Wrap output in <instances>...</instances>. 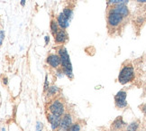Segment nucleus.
Listing matches in <instances>:
<instances>
[{
    "instance_id": "nucleus-1",
    "label": "nucleus",
    "mask_w": 146,
    "mask_h": 131,
    "mask_svg": "<svg viewBox=\"0 0 146 131\" xmlns=\"http://www.w3.org/2000/svg\"><path fill=\"white\" fill-rule=\"evenodd\" d=\"M58 54L60 57L61 68H62L65 75L70 80H72L74 78V75H73V70H72V65H71L70 59V55L68 52H67L66 48L60 46L58 49Z\"/></svg>"
},
{
    "instance_id": "nucleus-2",
    "label": "nucleus",
    "mask_w": 146,
    "mask_h": 131,
    "mask_svg": "<svg viewBox=\"0 0 146 131\" xmlns=\"http://www.w3.org/2000/svg\"><path fill=\"white\" fill-rule=\"evenodd\" d=\"M135 78V72L132 64L123 65L118 75V82L122 85L132 82Z\"/></svg>"
},
{
    "instance_id": "nucleus-3",
    "label": "nucleus",
    "mask_w": 146,
    "mask_h": 131,
    "mask_svg": "<svg viewBox=\"0 0 146 131\" xmlns=\"http://www.w3.org/2000/svg\"><path fill=\"white\" fill-rule=\"evenodd\" d=\"M46 110L49 113H52V114H54V115L62 117L66 113L65 112L66 108H65L64 102L60 99L54 98L48 102L47 107H46Z\"/></svg>"
},
{
    "instance_id": "nucleus-4",
    "label": "nucleus",
    "mask_w": 146,
    "mask_h": 131,
    "mask_svg": "<svg viewBox=\"0 0 146 131\" xmlns=\"http://www.w3.org/2000/svg\"><path fill=\"white\" fill-rule=\"evenodd\" d=\"M72 13H73V11L71 8L66 7L63 9L62 12L58 15L57 22L60 29H66V28L69 27L70 20L72 16Z\"/></svg>"
},
{
    "instance_id": "nucleus-5",
    "label": "nucleus",
    "mask_w": 146,
    "mask_h": 131,
    "mask_svg": "<svg viewBox=\"0 0 146 131\" xmlns=\"http://www.w3.org/2000/svg\"><path fill=\"white\" fill-rule=\"evenodd\" d=\"M125 17L123 15H121L120 14L115 12V11L109 9L108 14V25L109 27L111 28H115L117 26H119Z\"/></svg>"
},
{
    "instance_id": "nucleus-6",
    "label": "nucleus",
    "mask_w": 146,
    "mask_h": 131,
    "mask_svg": "<svg viewBox=\"0 0 146 131\" xmlns=\"http://www.w3.org/2000/svg\"><path fill=\"white\" fill-rule=\"evenodd\" d=\"M127 92L125 90H119L115 96V105L117 109L123 110L127 107Z\"/></svg>"
},
{
    "instance_id": "nucleus-7",
    "label": "nucleus",
    "mask_w": 146,
    "mask_h": 131,
    "mask_svg": "<svg viewBox=\"0 0 146 131\" xmlns=\"http://www.w3.org/2000/svg\"><path fill=\"white\" fill-rule=\"evenodd\" d=\"M73 123L74 122H73L72 115L70 112H67L62 116V118H61L60 127L57 131H67Z\"/></svg>"
},
{
    "instance_id": "nucleus-8",
    "label": "nucleus",
    "mask_w": 146,
    "mask_h": 131,
    "mask_svg": "<svg viewBox=\"0 0 146 131\" xmlns=\"http://www.w3.org/2000/svg\"><path fill=\"white\" fill-rule=\"evenodd\" d=\"M46 118H47V121L49 122L50 128H52V131H57L59 127H60V120H61V116H57V115H54V114L52 113H46Z\"/></svg>"
},
{
    "instance_id": "nucleus-9",
    "label": "nucleus",
    "mask_w": 146,
    "mask_h": 131,
    "mask_svg": "<svg viewBox=\"0 0 146 131\" xmlns=\"http://www.w3.org/2000/svg\"><path fill=\"white\" fill-rule=\"evenodd\" d=\"M46 62L47 64L52 68V69H59L61 67V61H60V57L59 54L55 53H50L47 58H46Z\"/></svg>"
},
{
    "instance_id": "nucleus-10",
    "label": "nucleus",
    "mask_w": 146,
    "mask_h": 131,
    "mask_svg": "<svg viewBox=\"0 0 146 131\" xmlns=\"http://www.w3.org/2000/svg\"><path fill=\"white\" fill-rule=\"evenodd\" d=\"M127 127V123L123 120V117H117L111 124V129L113 131H120Z\"/></svg>"
},
{
    "instance_id": "nucleus-11",
    "label": "nucleus",
    "mask_w": 146,
    "mask_h": 131,
    "mask_svg": "<svg viewBox=\"0 0 146 131\" xmlns=\"http://www.w3.org/2000/svg\"><path fill=\"white\" fill-rule=\"evenodd\" d=\"M110 9L115 11V12H116V13L120 14L125 18L127 17V16L129 15V14H130V12H129V9H128L126 5H112V7Z\"/></svg>"
},
{
    "instance_id": "nucleus-12",
    "label": "nucleus",
    "mask_w": 146,
    "mask_h": 131,
    "mask_svg": "<svg viewBox=\"0 0 146 131\" xmlns=\"http://www.w3.org/2000/svg\"><path fill=\"white\" fill-rule=\"evenodd\" d=\"M68 33H67L65 29H60L58 33L54 35V41L56 43H64L68 40Z\"/></svg>"
},
{
    "instance_id": "nucleus-13",
    "label": "nucleus",
    "mask_w": 146,
    "mask_h": 131,
    "mask_svg": "<svg viewBox=\"0 0 146 131\" xmlns=\"http://www.w3.org/2000/svg\"><path fill=\"white\" fill-rule=\"evenodd\" d=\"M59 92H60V89L56 86V85H52V86H50V88L46 92V97L50 100H52L57 96Z\"/></svg>"
},
{
    "instance_id": "nucleus-14",
    "label": "nucleus",
    "mask_w": 146,
    "mask_h": 131,
    "mask_svg": "<svg viewBox=\"0 0 146 131\" xmlns=\"http://www.w3.org/2000/svg\"><path fill=\"white\" fill-rule=\"evenodd\" d=\"M139 128H140V121L134 120L127 125V127L125 128V131H138Z\"/></svg>"
},
{
    "instance_id": "nucleus-15",
    "label": "nucleus",
    "mask_w": 146,
    "mask_h": 131,
    "mask_svg": "<svg viewBox=\"0 0 146 131\" xmlns=\"http://www.w3.org/2000/svg\"><path fill=\"white\" fill-rule=\"evenodd\" d=\"M50 31H52V35L54 36L56 33H58V31L60 30V26L58 25V22L57 20H54L52 19V21H50Z\"/></svg>"
},
{
    "instance_id": "nucleus-16",
    "label": "nucleus",
    "mask_w": 146,
    "mask_h": 131,
    "mask_svg": "<svg viewBox=\"0 0 146 131\" xmlns=\"http://www.w3.org/2000/svg\"><path fill=\"white\" fill-rule=\"evenodd\" d=\"M82 126L80 122H74L67 131H81Z\"/></svg>"
},
{
    "instance_id": "nucleus-17",
    "label": "nucleus",
    "mask_w": 146,
    "mask_h": 131,
    "mask_svg": "<svg viewBox=\"0 0 146 131\" xmlns=\"http://www.w3.org/2000/svg\"><path fill=\"white\" fill-rule=\"evenodd\" d=\"M129 0H108V5H126Z\"/></svg>"
},
{
    "instance_id": "nucleus-18",
    "label": "nucleus",
    "mask_w": 146,
    "mask_h": 131,
    "mask_svg": "<svg viewBox=\"0 0 146 131\" xmlns=\"http://www.w3.org/2000/svg\"><path fill=\"white\" fill-rule=\"evenodd\" d=\"M50 88L49 86V81H48V75L45 76V80H44V85H43V92H46L48 89Z\"/></svg>"
},
{
    "instance_id": "nucleus-19",
    "label": "nucleus",
    "mask_w": 146,
    "mask_h": 131,
    "mask_svg": "<svg viewBox=\"0 0 146 131\" xmlns=\"http://www.w3.org/2000/svg\"><path fill=\"white\" fill-rule=\"evenodd\" d=\"M42 128H43V124L41 121H37L36 127H35L36 131H42Z\"/></svg>"
},
{
    "instance_id": "nucleus-20",
    "label": "nucleus",
    "mask_w": 146,
    "mask_h": 131,
    "mask_svg": "<svg viewBox=\"0 0 146 131\" xmlns=\"http://www.w3.org/2000/svg\"><path fill=\"white\" fill-rule=\"evenodd\" d=\"M4 39H5V33L3 30H1L0 31V44H3Z\"/></svg>"
},
{
    "instance_id": "nucleus-21",
    "label": "nucleus",
    "mask_w": 146,
    "mask_h": 131,
    "mask_svg": "<svg viewBox=\"0 0 146 131\" xmlns=\"http://www.w3.org/2000/svg\"><path fill=\"white\" fill-rule=\"evenodd\" d=\"M140 109H141V111L143 113V115L146 116V104H143L140 106Z\"/></svg>"
},
{
    "instance_id": "nucleus-22",
    "label": "nucleus",
    "mask_w": 146,
    "mask_h": 131,
    "mask_svg": "<svg viewBox=\"0 0 146 131\" xmlns=\"http://www.w3.org/2000/svg\"><path fill=\"white\" fill-rule=\"evenodd\" d=\"M44 40H45V44H47V43H49V41H50V37H49V35H46L45 37H44Z\"/></svg>"
},
{
    "instance_id": "nucleus-23",
    "label": "nucleus",
    "mask_w": 146,
    "mask_h": 131,
    "mask_svg": "<svg viewBox=\"0 0 146 131\" xmlns=\"http://www.w3.org/2000/svg\"><path fill=\"white\" fill-rule=\"evenodd\" d=\"M136 1L141 4H146V0H136Z\"/></svg>"
},
{
    "instance_id": "nucleus-24",
    "label": "nucleus",
    "mask_w": 146,
    "mask_h": 131,
    "mask_svg": "<svg viewBox=\"0 0 146 131\" xmlns=\"http://www.w3.org/2000/svg\"><path fill=\"white\" fill-rule=\"evenodd\" d=\"M25 2H26V0H22V1H21V5H22V7H25Z\"/></svg>"
},
{
    "instance_id": "nucleus-25",
    "label": "nucleus",
    "mask_w": 146,
    "mask_h": 131,
    "mask_svg": "<svg viewBox=\"0 0 146 131\" xmlns=\"http://www.w3.org/2000/svg\"><path fill=\"white\" fill-rule=\"evenodd\" d=\"M3 82H4V84L7 85V78H4L3 79Z\"/></svg>"
},
{
    "instance_id": "nucleus-26",
    "label": "nucleus",
    "mask_w": 146,
    "mask_h": 131,
    "mask_svg": "<svg viewBox=\"0 0 146 131\" xmlns=\"http://www.w3.org/2000/svg\"><path fill=\"white\" fill-rule=\"evenodd\" d=\"M1 131H5V128H2V129H1Z\"/></svg>"
},
{
    "instance_id": "nucleus-27",
    "label": "nucleus",
    "mask_w": 146,
    "mask_h": 131,
    "mask_svg": "<svg viewBox=\"0 0 146 131\" xmlns=\"http://www.w3.org/2000/svg\"><path fill=\"white\" fill-rule=\"evenodd\" d=\"M145 127H146V122H145Z\"/></svg>"
},
{
    "instance_id": "nucleus-28",
    "label": "nucleus",
    "mask_w": 146,
    "mask_h": 131,
    "mask_svg": "<svg viewBox=\"0 0 146 131\" xmlns=\"http://www.w3.org/2000/svg\"><path fill=\"white\" fill-rule=\"evenodd\" d=\"M145 90H146V88H145Z\"/></svg>"
}]
</instances>
